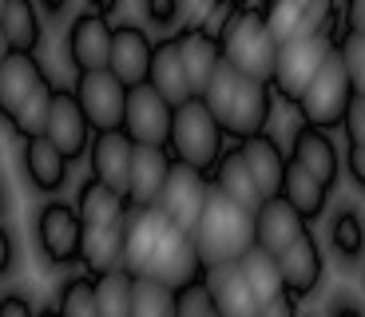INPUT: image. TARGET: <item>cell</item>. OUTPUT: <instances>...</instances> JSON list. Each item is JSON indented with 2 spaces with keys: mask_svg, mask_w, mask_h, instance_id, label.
I'll use <instances>...</instances> for the list:
<instances>
[{
  "mask_svg": "<svg viewBox=\"0 0 365 317\" xmlns=\"http://www.w3.org/2000/svg\"><path fill=\"white\" fill-rule=\"evenodd\" d=\"M171 103L159 95L151 83H135L128 88V103H123V135L135 147H167V131H171Z\"/></svg>",
  "mask_w": 365,
  "mask_h": 317,
  "instance_id": "ba28073f",
  "label": "cell"
},
{
  "mask_svg": "<svg viewBox=\"0 0 365 317\" xmlns=\"http://www.w3.org/2000/svg\"><path fill=\"white\" fill-rule=\"evenodd\" d=\"M143 9H147V20L155 28H167L179 16V0H143Z\"/></svg>",
  "mask_w": 365,
  "mask_h": 317,
  "instance_id": "b9f144b4",
  "label": "cell"
},
{
  "mask_svg": "<svg viewBox=\"0 0 365 317\" xmlns=\"http://www.w3.org/2000/svg\"><path fill=\"white\" fill-rule=\"evenodd\" d=\"M4 4H9V0H0V12H4Z\"/></svg>",
  "mask_w": 365,
  "mask_h": 317,
  "instance_id": "11a10c76",
  "label": "cell"
},
{
  "mask_svg": "<svg viewBox=\"0 0 365 317\" xmlns=\"http://www.w3.org/2000/svg\"><path fill=\"white\" fill-rule=\"evenodd\" d=\"M258 317H298V306L290 293H278V298L258 301Z\"/></svg>",
  "mask_w": 365,
  "mask_h": 317,
  "instance_id": "7bdbcfd3",
  "label": "cell"
},
{
  "mask_svg": "<svg viewBox=\"0 0 365 317\" xmlns=\"http://www.w3.org/2000/svg\"><path fill=\"white\" fill-rule=\"evenodd\" d=\"M207 190H210V179L202 171H195V167H187V163H171V175H167L163 190H159L155 207L163 210L179 230L191 234V227L199 222L202 202H207Z\"/></svg>",
  "mask_w": 365,
  "mask_h": 317,
  "instance_id": "30bf717a",
  "label": "cell"
},
{
  "mask_svg": "<svg viewBox=\"0 0 365 317\" xmlns=\"http://www.w3.org/2000/svg\"><path fill=\"white\" fill-rule=\"evenodd\" d=\"M338 9V0H306V16H302V32H310V36H322V28H326L329 12Z\"/></svg>",
  "mask_w": 365,
  "mask_h": 317,
  "instance_id": "ab89813d",
  "label": "cell"
},
{
  "mask_svg": "<svg viewBox=\"0 0 365 317\" xmlns=\"http://www.w3.org/2000/svg\"><path fill=\"white\" fill-rule=\"evenodd\" d=\"M222 139L227 135L215 123V115L202 103V95L175 103L171 131H167V151H171L175 163H187L210 179V171H215V163H219V155H222Z\"/></svg>",
  "mask_w": 365,
  "mask_h": 317,
  "instance_id": "3957f363",
  "label": "cell"
},
{
  "mask_svg": "<svg viewBox=\"0 0 365 317\" xmlns=\"http://www.w3.org/2000/svg\"><path fill=\"white\" fill-rule=\"evenodd\" d=\"M329 44L326 36H310V32H298V36L278 40V56H274V72H270V91H278L286 103H298L302 91L310 88L318 63L326 60Z\"/></svg>",
  "mask_w": 365,
  "mask_h": 317,
  "instance_id": "8992f818",
  "label": "cell"
},
{
  "mask_svg": "<svg viewBox=\"0 0 365 317\" xmlns=\"http://www.w3.org/2000/svg\"><path fill=\"white\" fill-rule=\"evenodd\" d=\"M334 250L341 254V262H354L357 254L365 250V230H361V218L354 214V210H341L338 218H334Z\"/></svg>",
  "mask_w": 365,
  "mask_h": 317,
  "instance_id": "d590c367",
  "label": "cell"
},
{
  "mask_svg": "<svg viewBox=\"0 0 365 317\" xmlns=\"http://www.w3.org/2000/svg\"><path fill=\"white\" fill-rule=\"evenodd\" d=\"M119 258H123V222H115V227H83L80 262H83V270H88L91 278L115 270Z\"/></svg>",
  "mask_w": 365,
  "mask_h": 317,
  "instance_id": "4316f807",
  "label": "cell"
},
{
  "mask_svg": "<svg viewBox=\"0 0 365 317\" xmlns=\"http://www.w3.org/2000/svg\"><path fill=\"white\" fill-rule=\"evenodd\" d=\"M12 254H16V250H12V234L0 227V278L12 270Z\"/></svg>",
  "mask_w": 365,
  "mask_h": 317,
  "instance_id": "7dc6e473",
  "label": "cell"
},
{
  "mask_svg": "<svg viewBox=\"0 0 365 317\" xmlns=\"http://www.w3.org/2000/svg\"><path fill=\"white\" fill-rule=\"evenodd\" d=\"M96 313L100 317H131V274L128 270H108L96 274Z\"/></svg>",
  "mask_w": 365,
  "mask_h": 317,
  "instance_id": "1f68e13d",
  "label": "cell"
},
{
  "mask_svg": "<svg viewBox=\"0 0 365 317\" xmlns=\"http://www.w3.org/2000/svg\"><path fill=\"white\" fill-rule=\"evenodd\" d=\"M131 143L123 135V127H111V131H91L88 139V163H91V179H100L103 187H111L115 194L128 190V175H131Z\"/></svg>",
  "mask_w": 365,
  "mask_h": 317,
  "instance_id": "7c38bea8",
  "label": "cell"
},
{
  "mask_svg": "<svg viewBox=\"0 0 365 317\" xmlns=\"http://www.w3.org/2000/svg\"><path fill=\"white\" fill-rule=\"evenodd\" d=\"M60 317H100L96 313V281L91 274H72V278L60 286Z\"/></svg>",
  "mask_w": 365,
  "mask_h": 317,
  "instance_id": "e575fe53",
  "label": "cell"
},
{
  "mask_svg": "<svg viewBox=\"0 0 365 317\" xmlns=\"http://www.w3.org/2000/svg\"><path fill=\"white\" fill-rule=\"evenodd\" d=\"M80 214H76L72 202H44L36 214V246L52 266H68V262H80Z\"/></svg>",
  "mask_w": 365,
  "mask_h": 317,
  "instance_id": "9c48e42d",
  "label": "cell"
},
{
  "mask_svg": "<svg viewBox=\"0 0 365 317\" xmlns=\"http://www.w3.org/2000/svg\"><path fill=\"white\" fill-rule=\"evenodd\" d=\"M151 36L139 24H111V52H108V72L115 76L123 88L147 83V68H151Z\"/></svg>",
  "mask_w": 365,
  "mask_h": 317,
  "instance_id": "9a60e30c",
  "label": "cell"
},
{
  "mask_svg": "<svg viewBox=\"0 0 365 317\" xmlns=\"http://www.w3.org/2000/svg\"><path fill=\"white\" fill-rule=\"evenodd\" d=\"M349 100H354V88H349L346 63H341L338 48H329L326 60H322V63H318V72H314L310 88L302 91L298 111H302V119H306L310 127L326 131V127H341Z\"/></svg>",
  "mask_w": 365,
  "mask_h": 317,
  "instance_id": "5b68a950",
  "label": "cell"
},
{
  "mask_svg": "<svg viewBox=\"0 0 365 317\" xmlns=\"http://www.w3.org/2000/svg\"><path fill=\"white\" fill-rule=\"evenodd\" d=\"M219 52H222V60H227L235 72L270 83L274 56H278V40L270 36V28H266L258 4H242V9L235 12V20L227 24V32L219 36Z\"/></svg>",
  "mask_w": 365,
  "mask_h": 317,
  "instance_id": "277c9868",
  "label": "cell"
},
{
  "mask_svg": "<svg viewBox=\"0 0 365 317\" xmlns=\"http://www.w3.org/2000/svg\"><path fill=\"white\" fill-rule=\"evenodd\" d=\"M36 317H60V313H56V309H40Z\"/></svg>",
  "mask_w": 365,
  "mask_h": 317,
  "instance_id": "f5cc1de1",
  "label": "cell"
},
{
  "mask_svg": "<svg viewBox=\"0 0 365 317\" xmlns=\"http://www.w3.org/2000/svg\"><path fill=\"white\" fill-rule=\"evenodd\" d=\"M290 159L298 167H306V171H310L318 182H326V187H334V182H338V151H334L329 135H326V131H318V127L306 123L298 135H294Z\"/></svg>",
  "mask_w": 365,
  "mask_h": 317,
  "instance_id": "484cf974",
  "label": "cell"
},
{
  "mask_svg": "<svg viewBox=\"0 0 365 317\" xmlns=\"http://www.w3.org/2000/svg\"><path fill=\"white\" fill-rule=\"evenodd\" d=\"M143 278H155V281H163V286H171V290H182V286L199 281L202 262H199V254H195L191 234L179 230V227L167 230V238L159 242V250H155V258H151Z\"/></svg>",
  "mask_w": 365,
  "mask_h": 317,
  "instance_id": "4fadbf2b",
  "label": "cell"
},
{
  "mask_svg": "<svg viewBox=\"0 0 365 317\" xmlns=\"http://www.w3.org/2000/svg\"><path fill=\"white\" fill-rule=\"evenodd\" d=\"M338 56H341V63H346L354 95H365V32H349L338 44Z\"/></svg>",
  "mask_w": 365,
  "mask_h": 317,
  "instance_id": "8d00e7d4",
  "label": "cell"
},
{
  "mask_svg": "<svg viewBox=\"0 0 365 317\" xmlns=\"http://www.w3.org/2000/svg\"><path fill=\"white\" fill-rule=\"evenodd\" d=\"M171 151L167 147H135L131 151V175H128V210L135 207H155L159 190H163L167 175H171Z\"/></svg>",
  "mask_w": 365,
  "mask_h": 317,
  "instance_id": "e0dca14e",
  "label": "cell"
},
{
  "mask_svg": "<svg viewBox=\"0 0 365 317\" xmlns=\"http://www.w3.org/2000/svg\"><path fill=\"white\" fill-rule=\"evenodd\" d=\"M346 135H349V143H365V95H354L349 100V108H346Z\"/></svg>",
  "mask_w": 365,
  "mask_h": 317,
  "instance_id": "60d3db41",
  "label": "cell"
},
{
  "mask_svg": "<svg viewBox=\"0 0 365 317\" xmlns=\"http://www.w3.org/2000/svg\"><path fill=\"white\" fill-rule=\"evenodd\" d=\"M9 52H12V48H9V40H4V28H0V60H4Z\"/></svg>",
  "mask_w": 365,
  "mask_h": 317,
  "instance_id": "816d5d0a",
  "label": "cell"
},
{
  "mask_svg": "<svg viewBox=\"0 0 365 317\" xmlns=\"http://www.w3.org/2000/svg\"><path fill=\"white\" fill-rule=\"evenodd\" d=\"M52 83H40L32 95H28L24 103H16V108L9 111V123H12V131H16L20 139H28V135H44V123H48V108H52Z\"/></svg>",
  "mask_w": 365,
  "mask_h": 317,
  "instance_id": "d6a6232c",
  "label": "cell"
},
{
  "mask_svg": "<svg viewBox=\"0 0 365 317\" xmlns=\"http://www.w3.org/2000/svg\"><path fill=\"white\" fill-rule=\"evenodd\" d=\"M0 214H4V190H0Z\"/></svg>",
  "mask_w": 365,
  "mask_h": 317,
  "instance_id": "db71d44e",
  "label": "cell"
},
{
  "mask_svg": "<svg viewBox=\"0 0 365 317\" xmlns=\"http://www.w3.org/2000/svg\"><path fill=\"white\" fill-rule=\"evenodd\" d=\"M131 317H175V290L155 278H131Z\"/></svg>",
  "mask_w": 365,
  "mask_h": 317,
  "instance_id": "836d02e7",
  "label": "cell"
},
{
  "mask_svg": "<svg viewBox=\"0 0 365 317\" xmlns=\"http://www.w3.org/2000/svg\"><path fill=\"white\" fill-rule=\"evenodd\" d=\"M72 207L80 214V227H115V222L128 218V199L115 194L111 187H103L100 179H83Z\"/></svg>",
  "mask_w": 365,
  "mask_h": 317,
  "instance_id": "d4e9b609",
  "label": "cell"
},
{
  "mask_svg": "<svg viewBox=\"0 0 365 317\" xmlns=\"http://www.w3.org/2000/svg\"><path fill=\"white\" fill-rule=\"evenodd\" d=\"M72 95L80 103L83 119L91 131H111L123 123V103H128V88L108 72V68H91V72H76Z\"/></svg>",
  "mask_w": 365,
  "mask_h": 317,
  "instance_id": "52a82bcc",
  "label": "cell"
},
{
  "mask_svg": "<svg viewBox=\"0 0 365 317\" xmlns=\"http://www.w3.org/2000/svg\"><path fill=\"white\" fill-rule=\"evenodd\" d=\"M0 317H36V309L24 293H4L0 298Z\"/></svg>",
  "mask_w": 365,
  "mask_h": 317,
  "instance_id": "ee69618b",
  "label": "cell"
},
{
  "mask_svg": "<svg viewBox=\"0 0 365 317\" xmlns=\"http://www.w3.org/2000/svg\"><path fill=\"white\" fill-rule=\"evenodd\" d=\"M238 151H242V159H247L250 179H255L258 194H262V199H274V194L282 190V171H286V159H290V155H282V147L274 143L266 131L242 139Z\"/></svg>",
  "mask_w": 365,
  "mask_h": 317,
  "instance_id": "ffe728a7",
  "label": "cell"
},
{
  "mask_svg": "<svg viewBox=\"0 0 365 317\" xmlns=\"http://www.w3.org/2000/svg\"><path fill=\"white\" fill-rule=\"evenodd\" d=\"M202 103L210 108L215 123L222 127V135L250 139L258 131H266V119H270V83L250 80V76L235 72L227 60H219V68L210 72L207 88H202Z\"/></svg>",
  "mask_w": 365,
  "mask_h": 317,
  "instance_id": "6da1fadb",
  "label": "cell"
},
{
  "mask_svg": "<svg viewBox=\"0 0 365 317\" xmlns=\"http://www.w3.org/2000/svg\"><path fill=\"white\" fill-rule=\"evenodd\" d=\"M175 317H219L215 306H210V293L202 286V278L191 281V286H182V290H175Z\"/></svg>",
  "mask_w": 365,
  "mask_h": 317,
  "instance_id": "74e56055",
  "label": "cell"
},
{
  "mask_svg": "<svg viewBox=\"0 0 365 317\" xmlns=\"http://www.w3.org/2000/svg\"><path fill=\"white\" fill-rule=\"evenodd\" d=\"M238 274L247 278V286L255 290V298L258 301H266V298H278V293H286V286H282V270H278V258L274 254H266V250H258V246H250L242 258H238Z\"/></svg>",
  "mask_w": 365,
  "mask_h": 317,
  "instance_id": "4dcf8cb0",
  "label": "cell"
},
{
  "mask_svg": "<svg viewBox=\"0 0 365 317\" xmlns=\"http://www.w3.org/2000/svg\"><path fill=\"white\" fill-rule=\"evenodd\" d=\"M175 44H179V60H182V72H187V83H191V95H202L210 72L222 60L219 40L202 36L199 28H182V32H175Z\"/></svg>",
  "mask_w": 365,
  "mask_h": 317,
  "instance_id": "cb8c5ba5",
  "label": "cell"
},
{
  "mask_svg": "<svg viewBox=\"0 0 365 317\" xmlns=\"http://www.w3.org/2000/svg\"><path fill=\"white\" fill-rule=\"evenodd\" d=\"M191 242H195V254H199L202 270L207 266L238 262L255 246V210L238 207L235 199H227L222 190L210 187L207 202L199 210V222L191 227Z\"/></svg>",
  "mask_w": 365,
  "mask_h": 317,
  "instance_id": "7a4b0ae2",
  "label": "cell"
},
{
  "mask_svg": "<svg viewBox=\"0 0 365 317\" xmlns=\"http://www.w3.org/2000/svg\"><path fill=\"white\" fill-rule=\"evenodd\" d=\"M346 167H349V179H354L357 187H365V143H349Z\"/></svg>",
  "mask_w": 365,
  "mask_h": 317,
  "instance_id": "f6af8a7d",
  "label": "cell"
},
{
  "mask_svg": "<svg viewBox=\"0 0 365 317\" xmlns=\"http://www.w3.org/2000/svg\"><path fill=\"white\" fill-rule=\"evenodd\" d=\"M20 163H24L28 182L40 190V194H56V190L68 182V159L48 143L44 135H28L24 139V151H20Z\"/></svg>",
  "mask_w": 365,
  "mask_h": 317,
  "instance_id": "44dd1931",
  "label": "cell"
},
{
  "mask_svg": "<svg viewBox=\"0 0 365 317\" xmlns=\"http://www.w3.org/2000/svg\"><path fill=\"white\" fill-rule=\"evenodd\" d=\"M147 83L163 95L167 103H182L191 100V83H187V72H182V60H179V44L175 36H163L155 48H151V68H147Z\"/></svg>",
  "mask_w": 365,
  "mask_h": 317,
  "instance_id": "603a6c76",
  "label": "cell"
},
{
  "mask_svg": "<svg viewBox=\"0 0 365 317\" xmlns=\"http://www.w3.org/2000/svg\"><path fill=\"white\" fill-rule=\"evenodd\" d=\"M119 9V0H88V12H100V16H111Z\"/></svg>",
  "mask_w": 365,
  "mask_h": 317,
  "instance_id": "c3c4849f",
  "label": "cell"
},
{
  "mask_svg": "<svg viewBox=\"0 0 365 317\" xmlns=\"http://www.w3.org/2000/svg\"><path fill=\"white\" fill-rule=\"evenodd\" d=\"M44 139L64 155L68 163L72 159H83L91 139V127L83 119L80 103H76L72 88H56L52 91V108H48V123H44Z\"/></svg>",
  "mask_w": 365,
  "mask_h": 317,
  "instance_id": "8fae6325",
  "label": "cell"
},
{
  "mask_svg": "<svg viewBox=\"0 0 365 317\" xmlns=\"http://www.w3.org/2000/svg\"><path fill=\"white\" fill-rule=\"evenodd\" d=\"M210 182H215V190H222L227 199H235L238 207H247V210H255L258 202H262L242 151H222L219 163H215V171H210Z\"/></svg>",
  "mask_w": 365,
  "mask_h": 317,
  "instance_id": "83f0119b",
  "label": "cell"
},
{
  "mask_svg": "<svg viewBox=\"0 0 365 317\" xmlns=\"http://www.w3.org/2000/svg\"><path fill=\"white\" fill-rule=\"evenodd\" d=\"M242 9V0H210V9H207V16L199 20V32L202 36H210V40H219L222 32H227V24L235 20V12Z\"/></svg>",
  "mask_w": 365,
  "mask_h": 317,
  "instance_id": "f35d334b",
  "label": "cell"
},
{
  "mask_svg": "<svg viewBox=\"0 0 365 317\" xmlns=\"http://www.w3.org/2000/svg\"><path fill=\"white\" fill-rule=\"evenodd\" d=\"M278 258V270H282V286L290 298H306V293L318 290L322 281V250H318V238L306 230L302 238H294Z\"/></svg>",
  "mask_w": 365,
  "mask_h": 317,
  "instance_id": "d6986e66",
  "label": "cell"
},
{
  "mask_svg": "<svg viewBox=\"0 0 365 317\" xmlns=\"http://www.w3.org/2000/svg\"><path fill=\"white\" fill-rule=\"evenodd\" d=\"M346 20H349V32H365V0H346Z\"/></svg>",
  "mask_w": 365,
  "mask_h": 317,
  "instance_id": "bcb514c9",
  "label": "cell"
},
{
  "mask_svg": "<svg viewBox=\"0 0 365 317\" xmlns=\"http://www.w3.org/2000/svg\"><path fill=\"white\" fill-rule=\"evenodd\" d=\"M44 68H40L36 52H9L0 60V108L9 115L16 103H24L32 91L44 83Z\"/></svg>",
  "mask_w": 365,
  "mask_h": 317,
  "instance_id": "7402d4cb",
  "label": "cell"
},
{
  "mask_svg": "<svg viewBox=\"0 0 365 317\" xmlns=\"http://www.w3.org/2000/svg\"><path fill=\"white\" fill-rule=\"evenodd\" d=\"M68 63L76 72H91V68H108V52H111V20L100 12H80L68 24V40H64Z\"/></svg>",
  "mask_w": 365,
  "mask_h": 317,
  "instance_id": "5bb4252c",
  "label": "cell"
},
{
  "mask_svg": "<svg viewBox=\"0 0 365 317\" xmlns=\"http://www.w3.org/2000/svg\"><path fill=\"white\" fill-rule=\"evenodd\" d=\"M0 28L12 52H36L44 40V24H40L36 0H9L0 12Z\"/></svg>",
  "mask_w": 365,
  "mask_h": 317,
  "instance_id": "f546056e",
  "label": "cell"
},
{
  "mask_svg": "<svg viewBox=\"0 0 365 317\" xmlns=\"http://www.w3.org/2000/svg\"><path fill=\"white\" fill-rule=\"evenodd\" d=\"M286 202H290L294 210H298L302 218H318L322 210H326V194L329 187L326 182H318L306 167H298L294 159H286V171H282V190H278Z\"/></svg>",
  "mask_w": 365,
  "mask_h": 317,
  "instance_id": "f1b7e54d",
  "label": "cell"
},
{
  "mask_svg": "<svg viewBox=\"0 0 365 317\" xmlns=\"http://www.w3.org/2000/svg\"><path fill=\"white\" fill-rule=\"evenodd\" d=\"M36 4H40L44 12H52V16H60V12L68 9V0H36Z\"/></svg>",
  "mask_w": 365,
  "mask_h": 317,
  "instance_id": "681fc988",
  "label": "cell"
},
{
  "mask_svg": "<svg viewBox=\"0 0 365 317\" xmlns=\"http://www.w3.org/2000/svg\"><path fill=\"white\" fill-rule=\"evenodd\" d=\"M202 286H207L210 306H215L219 317H258V298L247 286V278L238 274L235 262L207 266V270H202Z\"/></svg>",
  "mask_w": 365,
  "mask_h": 317,
  "instance_id": "ac0fdd59",
  "label": "cell"
},
{
  "mask_svg": "<svg viewBox=\"0 0 365 317\" xmlns=\"http://www.w3.org/2000/svg\"><path fill=\"white\" fill-rule=\"evenodd\" d=\"M0 115H4V108H0Z\"/></svg>",
  "mask_w": 365,
  "mask_h": 317,
  "instance_id": "9f6ffc18",
  "label": "cell"
},
{
  "mask_svg": "<svg viewBox=\"0 0 365 317\" xmlns=\"http://www.w3.org/2000/svg\"><path fill=\"white\" fill-rule=\"evenodd\" d=\"M334 317H361V309H354V306H338V309H334Z\"/></svg>",
  "mask_w": 365,
  "mask_h": 317,
  "instance_id": "f907efd6",
  "label": "cell"
},
{
  "mask_svg": "<svg viewBox=\"0 0 365 317\" xmlns=\"http://www.w3.org/2000/svg\"><path fill=\"white\" fill-rule=\"evenodd\" d=\"M306 218L282 199V194H274V199H262L255 207V246L266 254H282L294 238L306 234Z\"/></svg>",
  "mask_w": 365,
  "mask_h": 317,
  "instance_id": "2e32d148",
  "label": "cell"
}]
</instances>
